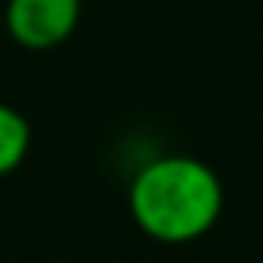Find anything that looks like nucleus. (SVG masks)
Segmentation results:
<instances>
[{"mask_svg": "<svg viewBox=\"0 0 263 263\" xmlns=\"http://www.w3.org/2000/svg\"><path fill=\"white\" fill-rule=\"evenodd\" d=\"M220 210V177L197 157H157L130 180V213L137 227L160 243H190L210 233Z\"/></svg>", "mask_w": 263, "mask_h": 263, "instance_id": "1", "label": "nucleus"}, {"mask_svg": "<svg viewBox=\"0 0 263 263\" xmlns=\"http://www.w3.org/2000/svg\"><path fill=\"white\" fill-rule=\"evenodd\" d=\"M80 0H7V30L27 50H50L73 33Z\"/></svg>", "mask_w": 263, "mask_h": 263, "instance_id": "2", "label": "nucleus"}, {"mask_svg": "<svg viewBox=\"0 0 263 263\" xmlns=\"http://www.w3.org/2000/svg\"><path fill=\"white\" fill-rule=\"evenodd\" d=\"M27 150H30V123L24 120V114L0 103V177L17 170Z\"/></svg>", "mask_w": 263, "mask_h": 263, "instance_id": "3", "label": "nucleus"}]
</instances>
